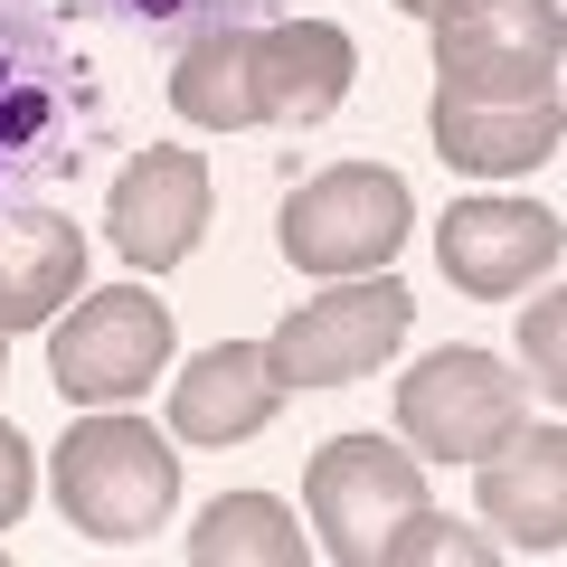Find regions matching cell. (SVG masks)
I'll return each mask as SVG.
<instances>
[{
  "instance_id": "obj_17",
  "label": "cell",
  "mask_w": 567,
  "mask_h": 567,
  "mask_svg": "<svg viewBox=\"0 0 567 567\" xmlns=\"http://www.w3.org/2000/svg\"><path fill=\"white\" fill-rule=\"evenodd\" d=\"M189 558L199 567H303V529H293L284 502H265V492H227V502L199 511Z\"/></svg>"
},
{
  "instance_id": "obj_15",
  "label": "cell",
  "mask_w": 567,
  "mask_h": 567,
  "mask_svg": "<svg viewBox=\"0 0 567 567\" xmlns=\"http://www.w3.org/2000/svg\"><path fill=\"white\" fill-rule=\"evenodd\" d=\"M567 114L558 95H529V104H473V95H445L435 85V152L454 171H483V181H511V171H539L558 152Z\"/></svg>"
},
{
  "instance_id": "obj_6",
  "label": "cell",
  "mask_w": 567,
  "mask_h": 567,
  "mask_svg": "<svg viewBox=\"0 0 567 567\" xmlns=\"http://www.w3.org/2000/svg\"><path fill=\"white\" fill-rule=\"evenodd\" d=\"M171 369V312L142 284H104L48 331V379L66 388V406H123Z\"/></svg>"
},
{
  "instance_id": "obj_5",
  "label": "cell",
  "mask_w": 567,
  "mask_h": 567,
  "mask_svg": "<svg viewBox=\"0 0 567 567\" xmlns=\"http://www.w3.org/2000/svg\"><path fill=\"white\" fill-rule=\"evenodd\" d=\"M520 425H529V398L492 350H435L398 379V435L416 445V464H483Z\"/></svg>"
},
{
  "instance_id": "obj_22",
  "label": "cell",
  "mask_w": 567,
  "mask_h": 567,
  "mask_svg": "<svg viewBox=\"0 0 567 567\" xmlns=\"http://www.w3.org/2000/svg\"><path fill=\"white\" fill-rule=\"evenodd\" d=\"M398 10H416V20H425V10H435V0H398Z\"/></svg>"
},
{
  "instance_id": "obj_14",
  "label": "cell",
  "mask_w": 567,
  "mask_h": 567,
  "mask_svg": "<svg viewBox=\"0 0 567 567\" xmlns=\"http://www.w3.org/2000/svg\"><path fill=\"white\" fill-rule=\"evenodd\" d=\"M76 284H85V237L58 208H10L0 218V341L58 322L76 303Z\"/></svg>"
},
{
  "instance_id": "obj_20",
  "label": "cell",
  "mask_w": 567,
  "mask_h": 567,
  "mask_svg": "<svg viewBox=\"0 0 567 567\" xmlns=\"http://www.w3.org/2000/svg\"><path fill=\"white\" fill-rule=\"evenodd\" d=\"M29 511V445H20V425L0 416V529Z\"/></svg>"
},
{
  "instance_id": "obj_8",
  "label": "cell",
  "mask_w": 567,
  "mask_h": 567,
  "mask_svg": "<svg viewBox=\"0 0 567 567\" xmlns=\"http://www.w3.org/2000/svg\"><path fill=\"white\" fill-rule=\"evenodd\" d=\"M406 322H416L406 284H388V275L379 284H341V293H312V303L284 312L275 341H265V360H275L284 388H350L406 341Z\"/></svg>"
},
{
  "instance_id": "obj_11",
  "label": "cell",
  "mask_w": 567,
  "mask_h": 567,
  "mask_svg": "<svg viewBox=\"0 0 567 567\" xmlns=\"http://www.w3.org/2000/svg\"><path fill=\"white\" fill-rule=\"evenodd\" d=\"M483 520L502 529V548L529 558H558L567 548V435L558 425H520L483 454V483H473Z\"/></svg>"
},
{
  "instance_id": "obj_12",
  "label": "cell",
  "mask_w": 567,
  "mask_h": 567,
  "mask_svg": "<svg viewBox=\"0 0 567 567\" xmlns=\"http://www.w3.org/2000/svg\"><path fill=\"white\" fill-rule=\"evenodd\" d=\"M284 406V379L265 360V341H218L171 379V435L181 445H246L265 435Z\"/></svg>"
},
{
  "instance_id": "obj_19",
  "label": "cell",
  "mask_w": 567,
  "mask_h": 567,
  "mask_svg": "<svg viewBox=\"0 0 567 567\" xmlns=\"http://www.w3.org/2000/svg\"><path fill=\"white\" fill-rule=\"evenodd\" d=\"M406 558H492V539H454V520H435V511H416V520L388 539V567Z\"/></svg>"
},
{
  "instance_id": "obj_9",
  "label": "cell",
  "mask_w": 567,
  "mask_h": 567,
  "mask_svg": "<svg viewBox=\"0 0 567 567\" xmlns=\"http://www.w3.org/2000/svg\"><path fill=\"white\" fill-rule=\"evenodd\" d=\"M558 218L529 199H464L445 227H435V265H445L454 293H473V303H511V293H529V284L558 275Z\"/></svg>"
},
{
  "instance_id": "obj_10",
  "label": "cell",
  "mask_w": 567,
  "mask_h": 567,
  "mask_svg": "<svg viewBox=\"0 0 567 567\" xmlns=\"http://www.w3.org/2000/svg\"><path fill=\"white\" fill-rule=\"evenodd\" d=\"M104 227H114V256L123 265H181L189 246H199L208 227V162L199 152H181V142H152V152H133L114 181V199H104Z\"/></svg>"
},
{
  "instance_id": "obj_1",
  "label": "cell",
  "mask_w": 567,
  "mask_h": 567,
  "mask_svg": "<svg viewBox=\"0 0 567 567\" xmlns=\"http://www.w3.org/2000/svg\"><path fill=\"white\" fill-rule=\"evenodd\" d=\"M85 58L48 0H0V218L39 208V189L76 181L85 162Z\"/></svg>"
},
{
  "instance_id": "obj_18",
  "label": "cell",
  "mask_w": 567,
  "mask_h": 567,
  "mask_svg": "<svg viewBox=\"0 0 567 567\" xmlns=\"http://www.w3.org/2000/svg\"><path fill=\"white\" fill-rule=\"evenodd\" d=\"M76 10H114V20H142V29H237L256 0H76Z\"/></svg>"
},
{
  "instance_id": "obj_7",
  "label": "cell",
  "mask_w": 567,
  "mask_h": 567,
  "mask_svg": "<svg viewBox=\"0 0 567 567\" xmlns=\"http://www.w3.org/2000/svg\"><path fill=\"white\" fill-rule=\"evenodd\" d=\"M406 227H416L406 181L350 162V171H322L312 189L284 199V256L303 275H369V265H388L406 246Z\"/></svg>"
},
{
  "instance_id": "obj_16",
  "label": "cell",
  "mask_w": 567,
  "mask_h": 567,
  "mask_svg": "<svg viewBox=\"0 0 567 567\" xmlns=\"http://www.w3.org/2000/svg\"><path fill=\"white\" fill-rule=\"evenodd\" d=\"M171 104L208 133H246L256 123V29H199L171 66Z\"/></svg>"
},
{
  "instance_id": "obj_3",
  "label": "cell",
  "mask_w": 567,
  "mask_h": 567,
  "mask_svg": "<svg viewBox=\"0 0 567 567\" xmlns=\"http://www.w3.org/2000/svg\"><path fill=\"white\" fill-rule=\"evenodd\" d=\"M425 20H435V76H445V95H473V104L558 95V66H567L558 0H435Z\"/></svg>"
},
{
  "instance_id": "obj_2",
  "label": "cell",
  "mask_w": 567,
  "mask_h": 567,
  "mask_svg": "<svg viewBox=\"0 0 567 567\" xmlns=\"http://www.w3.org/2000/svg\"><path fill=\"white\" fill-rule=\"evenodd\" d=\"M58 511L104 548H133L181 511V454L142 416H85L58 445Z\"/></svg>"
},
{
  "instance_id": "obj_13",
  "label": "cell",
  "mask_w": 567,
  "mask_h": 567,
  "mask_svg": "<svg viewBox=\"0 0 567 567\" xmlns=\"http://www.w3.org/2000/svg\"><path fill=\"white\" fill-rule=\"evenodd\" d=\"M350 76H360L350 29H331V20L256 29V123H322V114H341Z\"/></svg>"
},
{
  "instance_id": "obj_4",
  "label": "cell",
  "mask_w": 567,
  "mask_h": 567,
  "mask_svg": "<svg viewBox=\"0 0 567 567\" xmlns=\"http://www.w3.org/2000/svg\"><path fill=\"white\" fill-rule=\"evenodd\" d=\"M303 502H312V529H322V558L379 567L388 539L425 511V464L379 445V435H331L303 473Z\"/></svg>"
},
{
  "instance_id": "obj_21",
  "label": "cell",
  "mask_w": 567,
  "mask_h": 567,
  "mask_svg": "<svg viewBox=\"0 0 567 567\" xmlns=\"http://www.w3.org/2000/svg\"><path fill=\"white\" fill-rule=\"evenodd\" d=\"M529 360H539V388H558V303L529 312Z\"/></svg>"
},
{
  "instance_id": "obj_23",
  "label": "cell",
  "mask_w": 567,
  "mask_h": 567,
  "mask_svg": "<svg viewBox=\"0 0 567 567\" xmlns=\"http://www.w3.org/2000/svg\"><path fill=\"white\" fill-rule=\"evenodd\" d=\"M0 379H10V369H0Z\"/></svg>"
}]
</instances>
